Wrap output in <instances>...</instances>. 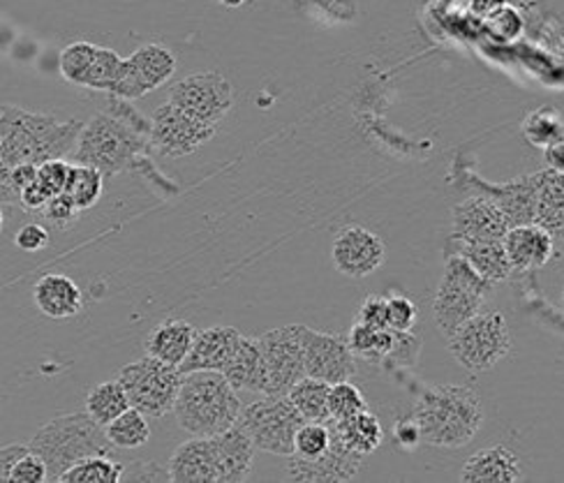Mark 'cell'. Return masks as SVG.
Segmentation results:
<instances>
[{
	"label": "cell",
	"mask_w": 564,
	"mask_h": 483,
	"mask_svg": "<svg viewBox=\"0 0 564 483\" xmlns=\"http://www.w3.org/2000/svg\"><path fill=\"white\" fill-rule=\"evenodd\" d=\"M10 481L12 483H42V481H46L44 460L33 451L23 453L14 463L12 472H10Z\"/></svg>",
	"instance_id": "f6af8a7d"
},
{
	"label": "cell",
	"mask_w": 564,
	"mask_h": 483,
	"mask_svg": "<svg viewBox=\"0 0 564 483\" xmlns=\"http://www.w3.org/2000/svg\"><path fill=\"white\" fill-rule=\"evenodd\" d=\"M410 417L419 426L421 442L458 449L475 440L484 424V409L469 386L429 384L421 388Z\"/></svg>",
	"instance_id": "3957f363"
},
{
	"label": "cell",
	"mask_w": 564,
	"mask_h": 483,
	"mask_svg": "<svg viewBox=\"0 0 564 483\" xmlns=\"http://www.w3.org/2000/svg\"><path fill=\"white\" fill-rule=\"evenodd\" d=\"M170 102L206 125H218L234 107V88L220 73H195L172 86Z\"/></svg>",
	"instance_id": "8fae6325"
},
{
	"label": "cell",
	"mask_w": 564,
	"mask_h": 483,
	"mask_svg": "<svg viewBox=\"0 0 564 483\" xmlns=\"http://www.w3.org/2000/svg\"><path fill=\"white\" fill-rule=\"evenodd\" d=\"M241 340V331L234 327H210L197 333L191 354L178 365V373H195V371H218L227 365L231 352L237 350Z\"/></svg>",
	"instance_id": "ffe728a7"
},
{
	"label": "cell",
	"mask_w": 564,
	"mask_h": 483,
	"mask_svg": "<svg viewBox=\"0 0 564 483\" xmlns=\"http://www.w3.org/2000/svg\"><path fill=\"white\" fill-rule=\"evenodd\" d=\"M223 375L237 391H252V394L267 396V367L262 359V350L257 338L241 336L237 350L231 352Z\"/></svg>",
	"instance_id": "cb8c5ba5"
},
{
	"label": "cell",
	"mask_w": 564,
	"mask_h": 483,
	"mask_svg": "<svg viewBox=\"0 0 564 483\" xmlns=\"http://www.w3.org/2000/svg\"><path fill=\"white\" fill-rule=\"evenodd\" d=\"M218 3L225 8H241L243 3H248V0H218Z\"/></svg>",
	"instance_id": "9f6ffc18"
},
{
	"label": "cell",
	"mask_w": 564,
	"mask_h": 483,
	"mask_svg": "<svg viewBox=\"0 0 564 483\" xmlns=\"http://www.w3.org/2000/svg\"><path fill=\"white\" fill-rule=\"evenodd\" d=\"M562 304H564V292H562Z\"/></svg>",
	"instance_id": "680465c9"
},
{
	"label": "cell",
	"mask_w": 564,
	"mask_h": 483,
	"mask_svg": "<svg viewBox=\"0 0 564 483\" xmlns=\"http://www.w3.org/2000/svg\"><path fill=\"white\" fill-rule=\"evenodd\" d=\"M419 348H421V340L412 331H393V348L387 363L414 365L419 356Z\"/></svg>",
	"instance_id": "bcb514c9"
},
{
	"label": "cell",
	"mask_w": 564,
	"mask_h": 483,
	"mask_svg": "<svg viewBox=\"0 0 564 483\" xmlns=\"http://www.w3.org/2000/svg\"><path fill=\"white\" fill-rule=\"evenodd\" d=\"M82 121H61L52 113L0 107V201L10 204L8 176L19 165H42L75 151Z\"/></svg>",
	"instance_id": "6da1fadb"
},
{
	"label": "cell",
	"mask_w": 564,
	"mask_h": 483,
	"mask_svg": "<svg viewBox=\"0 0 564 483\" xmlns=\"http://www.w3.org/2000/svg\"><path fill=\"white\" fill-rule=\"evenodd\" d=\"M364 409H368L366 398L355 384H349V380L332 384V391H328V419H349Z\"/></svg>",
	"instance_id": "ab89813d"
},
{
	"label": "cell",
	"mask_w": 564,
	"mask_h": 483,
	"mask_svg": "<svg viewBox=\"0 0 564 483\" xmlns=\"http://www.w3.org/2000/svg\"><path fill=\"white\" fill-rule=\"evenodd\" d=\"M492 283L479 275L460 255H449L442 283L433 298V315L440 331L449 338L463 321L484 310Z\"/></svg>",
	"instance_id": "8992f818"
},
{
	"label": "cell",
	"mask_w": 564,
	"mask_h": 483,
	"mask_svg": "<svg viewBox=\"0 0 564 483\" xmlns=\"http://www.w3.org/2000/svg\"><path fill=\"white\" fill-rule=\"evenodd\" d=\"M387 304H389V329L412 331L416 325V306L412 298L395 294V296H387Z\"/></svg>",
	"instance_id": "ee69618b"
},
{
	"label": "cell",
	"mask_w": 564,
	"mask_h": 483,
	"mask_svg": "<svg viewBox=\"0 0 564 483\" xmlns=\"http://www.w3.org/2000/svg\"><path fill=\"white\" fill-rule=\"evenodd\" d=\"M176 73V56L164 44L149 42L123 58L119 81H116L111 96L123 100H139L160 86L167 84Z\"/></svg>",
	"instance_id": "30bf717a"
},
{
	"label": "cell",
	"mask_w": 564,
	"mask_h": 483,
	"mask_svg": "<svg viewBox=\"0 0 564 483\" xmlns=\"http://www.w3.org/2000/svg\"><path fill=\"white\" fill-rule=\"evenodd\" d=\"M96 54H98V44H90L84 40L67 44V47L58 56L61 77L73 86H84L86 73L90 70L93 61H96Z\"/></svg>",
	"instance_id": "8d00e7d4"
},
{
	"label": "cell",
	"mask_w": 564,
	"mask_h": 483,
	"mask_svg": "<svg viewBox=\"0 0 564 483\" xmlns=\"http://www.w3.org/2000/svg\"><path fill=\"white\" fill-rule=\"evenodd\" d=\"M393 437H395V442L401 444V447H416L419 442H421V432H419V426H416V421L412 419V417H408V419H398V424H395V428H393Z\"/></svg>",
	"instance_id": "f5cc1de1"
},
{
	"label": "cell",
	"mask_w": 564,
	"mask_h": 483,
	"mask_svg": "<svg viewBox=\"0 0 564 483\" xmlns=\"http://www.w3.org/2000/svg\"><path fill=\"white\" fill-rule=\"evenodd\" d=\"M332 444V428L326 421H303L294 435L296 458H317Z\"/></svg>",
	"instance_id": "f35d334b"
},
{
	"label": "cell",
	"mask_w": 564,
	"mask_h": 483,
	"mask_svg": "<svg viewBox=\"0 0 564 483\" xmlns=\"http://www.w3.org/2000/svg\"><path fill=\"white\" fill-rule=\"evenodd\" d=\"M50 241L52 239H50V232H46V227L40 222H31V224H23L19 229L14 245L23 252H40L50 245Z\"/></svg>",
	"instance_id": "7dc6e473"
},
{
	"label": "cell",
	"mask_w": 564,
	"mask_h": 483,
	"mask_svg": "<svg viewBox=\"0 0 564 483\" xmlns=\"http://www.w3.org/2000/svg\"><path fill=\"white\" fill-rule=\"evenodd\" d=\"M105 432L113 449H139L144 447L151 437L147 414L134 407H128L121 417H116L111 424H107Z\"/></svg>",
	"instance_id": "d6a6232c"
},
{
	"label": "cell",
	"mask_w": 564,
	"mask_h": 483,
	"mask_svg": "<svg viewBox=\"0 0 564 483\" xmlns=\"http://www.w3.org/2000/svg\"><path fill=\"white\" fill-rule=\"evenodd\" d=\"M257 342L267 367V396H288L290 388L305 377L299 325L267 331Z\"/></svg>",
	"instance_id": "4fadbf2b"
},
{
	"label": "cell",
	"mask_w": 564,
	"mask_h": 483,
	"mask_svg": "<svg viewBox=\"0 0 564 483\" xmlns=\"http://www.w3.org/2000/svg\"><path fill=\"white\" fill-rule=\"evenodd\" d=\"M174 483H218V465L208 437L181 444L167 463Z\"/></svg>",
	"instance_id": "603a6c76"
},
{
	"label": "cell",
	"mask_w": 564,
	"mask_h": 483,
	"mask_svg": "<svg viewBox=\"0 0 564 483\" xmlns=\"http://www.w3.org/2000/svg\"><path fill=\"white\" fill-rule=\"evenodd\" d=\"M299 331L305 375L328 384H338L351 380V375L357 373L355 354H351L345 338L313 331L303 325H299Z\"/></svg>",
	"instance_id": "5bb4252c"
},
{
	"label": "cell",
	"mask_w": 564,
	"mask_h": 483,
	"mask_svg": "<svg viewBox=\"0 0 564 483\" xmlns=\"http://www.w3.org/2000/svg\"><path fill=\"white\" fill-rule=\"evenodd\" d=\"M116 98V96H113ZM130 100L116 98L111 111L96 113L79 132L75 163L100 169L105 176H116L132 167L139 153L149 144V128L139 113L128 105Z\"/></svg>",
	"instance_id": "7a4b0ae2"
},
{
	"label": "cell",
	"mask_w": 564,
	"mask_h": 483,
	"mask_svg": "<svg viewBox=\"0 0 564 483\" xmlns=\"http://www.w3.org/2000/svg\"><path fill=\"white\" fill-rule=\"evenodd\" d=\"M208 440L218 465V483L246 481L257 453V447L252 444L248 432L237 424L218 435H210Z\"/></svg>",
	"instance_id": "ac0fdd59"
},
{
	"label": "cell",
	"mask_w": 564,
	"mask_h": 483,
	"mask_svg": "<svg viewBox=\"0 0 564 483\" xmlns=\"http://www.w3.org/2000/svg\"><path fill=\"white\" fill-rule=\"evenodd\" d=\"M303 417L288 396H264L241 409L239 426L260 451L275 455L294 453V435Z\"/></svg>",
	"instance_id": "9c48e42d"
},
{
	"label": "cell",
	"mask_w": 564,
	"mask_h": 483,
	"mask_svg": "<svg viewBox=\"0 0 564 483\" xmlns=\"http://www.w3.org/2000/svg\"><path fill=\"white\" fill-rule=\"evenodd\" d=\"M509 222L500 206L490 197H473L454 209L452 243H473L505 239Z\"/></svg>",
	"instance_id": "e0dca14e"
},
{
	"label": "cell",
	"mask_w": 564,
	"mask_h": 483,
	"mask_svg": "<svg viewBox=\"0 0 564 483\" xmlns=\"http://www.w3.org/2000/svg\"><path fill=\"white\" fill-rule=\"evenodd\" d=\"M349 350L355 356L370 363H387L393 348V329H380L357 321L347 338Z\"/></svg>",
	"instance_id": "4dcf8cb0"
},
{
	"label": "cell",
	"mask_w": 564,
	"mask_h": 483,
	"mask_svg": "<svg viewBox=\"0 0 564 483\" xmlns=\"http://www.w3.org/2000/svg\"><path fill=\"white\" fill-rule=\"evenodd\" d=\"M216 125H206L170 100L160 105L151 119L149 144L164 157H185L214 140Z\"/></svg>",
	"instance_id": "7c38bea8"
},
{
	"label": "cell",
	"mask_w": 564,
	"mask_h": 483,
	"mask_svg": "<svg viewBox=\"0 0 564 483\" xmlns=\"http://www.w3.org/2000/svg\"><path fill=\"white\" fill-rule=\"evenodd\" d=\"M3 222H6V218H3V209H0V232H3Z\"/></svg>",
	"instance_id": "6f0895ef"
},
{
	"label": "cell",
	"mask_w": 564,
	"mask_h": 483,
	"mask_svg": "<svg viewBox=\"0 0 564 483\" xmlns=\"http://www.w3.org/2000/svg\"><path fill=\"white\" fill-rule=\"evenodd\" d=\"M102 180L105 174L90 165H73L67 178V188L65 193L75 199L82 211H88L96 206L102 197Z\"/></svg>",
	"instance_id": "836d02e7"
},
{
	"label": "cell",
	"mask_w": 564,
	"mask_h": 483,
	"mask_svg": "<svg viewBox=\"0 0 564 483\" xmlns=\"http://www.w3.org/2000/svg\"><path fill=\"white\" fill-rule=\"evenodd\" d=\"M29 451H31L29 444H19V442L0 447V483L10 481V472H12L14 463L23 453H29Z\"/></svg>",
	"instance_id": "816d5d0a"
},
{
	"label": "cell",
	"mask_w": 564,
	"mask_h": 483,
	"mask_svg": "<svg viewBox=\"0 0 564 483\" xmlns=\"http://www.w3.org/2000/svg\"><path fill=\"white\" fill-rule=\"evenodd\" d=\"M123 465L116 463L109 455H93L73 465L63 476L61 483H116L121 481Z\"/></svg>",
	"instance_id": "d590c367"
},
{
	"label": "cell",
	"mask_w": 564,
	"mask_h": 483,
	"mask_svg": "<svg viewBox=\"0 0 564 483\" xmlns=\"http://www.w3.org/2000/svg\"><path fill=\"white\" fill-rule=\"evenodd\" d=\"M195 338H197V329L191 325V321H183V319L160 321L147 340V352L149 356L162 363L178 367L185 361V356L191 354Z\"/></svg>",
	"instance_id": "d4e9b609"
},
{
	"label": "cell",
	"mask_w": 564,
	"mask_h": 483,
	"mask_svg": "<svg viewBox=\"0 0 564 483\" xmlns=\"http://www.w3.org/2000/svg\"><path fill=\"white\" fill-rule=\"evenodd\" d=\"M359 321L370 327L389 329V304L384 296H368L359 308Z\"/></svg>",
	"instance_id": "c3c4849f"
},
{
	"label": "cell",
	"mask_w": 564,
	"mask_h": 483,
	"mask_svg": "<svg viewBox=\"0 0 564 483\" xmlns=\"http://www.w3.org/2000/svg\"><path fill=\"white\" fill-rule=\"evenodd\" d=\"M241 398L218 371H195L181 375L174 403L176 421L195 437L218 435L239 424Z\"/></svg>",
	"instance_id": "277c9868"
},
{
	"label": "cell",
	"mask_w": 564,
	"mask_h": 483,
	"mask_svg": "<svg viewBox=\"0 0 564 483\" xmlns=\"http://www.w3.org/2000/svg\"><path fill=\"white\" fill-rule=\"evenodd\" d=\"M52 199V195L46 193L37 180H33V183H29L26 188H23L21 193H19V199H17V204L21 206L23 211H29V213H40L44 206H46V201Z\"/></svg>",
	"instance_id": "f907efd6"
},
{
	"label": "cell",
	"mask_w": 564,
	"mask_h": 483,
	"mask_svg": "<svg viewBox=\"0 0 564 483\" xmlns=\"http://www.w3.org/2000/svg\"><path fill=\"white\" fill-rule=\"evenodd\" d=\"M121 65H123V58L116 54L113 50L98 47L96 61H93L90 70L86 73V79H84L82 88L100 90V94H111L116 81H119Z\"/></svg>",
	"instance_id": "74e56055"
},
{
	"label": "cell",
	"mask_w": 564,
	"mask_h": 483,
	"mask_svg": "<svg viewBox=\"0 0 564 483\" xmlns=\"http://www.w3.org/2000/svg\"><path fill=\"white\" fill-rule=\"evenodd\" d=\"M384 241L366 227H343L334 239L332 260L334 266L343 275H347V278H366V275L378 271L384 264Z\"/></svg>",
	"instance_id": "9a60e30c"
},
{
	"label": "cell",
	"mask_w": 564,
	"mask_h": 483,
	"mask_svg": "<svg viewBox=\"0 0 564 483\" xmlns=\"http://www.w3.org/2000/svg\"><path fill=\"white\" fill-rule=\"evenodd\" d=\"M130 407L144 411L147 417L160 419L174 409L181 373L178 367L162 363L153 356L128 363L119 373Z\"/></svg>",
	"instance_id": "ba28073f"
},
{
	"label": "cell",
	"mask_w": 564,
	"mask_h": 483,
	"mask_svg": "<svg viewBox=\"0 0 564 483\" xmlns=\"http://www.w3.org/2000/svg\"><path fill=\"white\" fill-rule=\"evenodd\" d=\"M467 3H469V10H473V14L488 17L490 12H496L498 8H502L507 0H467Z\"/></svg>",
	"instance_id": "11a10c76"
},
{
	"label": "cell",
	"mask_w": 564,
	"mask_h": 483,
	"mask_svg": "<svg viewBox=\"0 0 564 483\" xmlns=\"http://www.w3.org/2000/svg\"><path fill=\"white\" fill-rule=\"evenodd\" d=\"M484 19H486V29L496 40L511 42L523 33V17L519 14V10H513L507 3Z\"/></svg>",
	"instance_id": "b9f144b4"
},
{
	"label": "cell",
	"mask_w": 564,
	"mask_h": 483,
	"mask_svg": "<svg viewBox=\"0 0 564 483\" xmlns=\"http://www.w3.org/2000/svg\"><path fill=\"white\" fill-rule=\"evenodd\" d=\"M33 301L50 319H69L82 312L84 294L79 285L63 273H46L35 283Z\"/></svg>",
	"instance_id": "7402d4cb"
},
{
	"label": "cell",
	"mask_w": 564,
	"mask_h": 483,
	"mask_svg": "<svg viewBox=\"0 0 564 483\" xmlns=\"http://www.w3.org/2000/svg\"><path fill=\"white\" fill-rule=\"evenodd\" d=\"M121 481H170V470L155 460H139L130 468L123 465Z\"/></svg>",
	"instance_id": "681fc988"
},
{
	"label": "cell",
	"mask_w": 564,
	"mask_h": 483,
	"mask_svg": "<svg viewBox=\"0 0 564 483\" xmlns=\"http://www.w3.org/2000/svg\"><path fill=\"white\" fill-rule=\"evenodd\" d=\"M544 160L549 169H555V172H564V140L551 144L544 149Z\"/></svg>",
	"instance_id": "db71d44e"
},
{
	"label": "cell",
	"mask_w": 564,
	"mask_h": 483,
	"mask_svg": "<svg viewBox=\"0 0 564 483\" xmlns=\"http://www.w3.org/2000/svg\"><path fill=\"white\" fill-rule=\"evenodd\" d=\"M511 350V333L500 310H479L449 336V352L469 373L492 371Z\"/></svg>",
	"instance_id": "52a82bcc"
},
{
	"label": "cell",
	"mask_w": 564,
	"mask_h": 483,
	"mask_svg": "<svg viewBox=\"0 0 564 483\" xmlns=\"http://www.w3.org/2000/svg\"><path fill=\"white\" fill-rule=\"evenodd\" d=\"M82 213L84 211L75 204V199L69 197L67 193H61V195H54L50 201H46V206L37 216H42V220L50 227L58 229V232H67L69 227H75V222L79 220Z\"/></svg>",
	"instance_id": "60d3db41"
},
{
	"label": "cell",
	"mask_w": 564,
	"mask_h": 483,
	"mask_svg": "<svg viewBox=\"0 0 564 483\" xmlns=\"http://www.w3.org/2000/svg\"><path fill=\"white\" fill-rule=\"evenodd\" d=\"M454 255H460L469 266L492 285L507 281L513 273L502 239L473 241V243H454Z\"/></svg>",
	"instance_id": "f1b7e54d"
},
{
	"label": "cell",
	"mask_w": 564,
	"mask_h": 483,
	"mask_svg": "<svg viewBox=\"0 0 564 483\" xmlns=\"http://www.w3.org/2000/svg\"><path fill=\"white\" fill-rule=\"evenodd\" d=\"M536 178V224L555 239H564V172L546 169Z\"/></svg>",
	"instance_id": "484cf974"
},
{
	"label": "cell",
	"mask_w": 564,
	"mask_h": 483,
	"mask_svg": "<svg viewBox=\"0 0 564 483\" xmlns=\"http://www.w3.org/2000/svg\"><path fill=\"white\" fill-rule=\"evenodd\" d=\"M69 169H73V165L65 163L63 157L46 160V163L37 165V176H35V180L40 183V186H42L46 193H50V195L54 197V195L65 193L67 178H69Z\"/></svg>",
	"instance_id": "7bdbcfd3"
},
{
	"label": "cell",
	"mask_w": 564,
	"mask_h": 483,
	"mask_svg": "<svg viewBox=\"0 0 564 483\" xmlns=\"http://www.w3.org/2000/svg\"><path fill=\"white\" fill-rule=\"evenodd\" d=\"M326 424L332 426L334 435L347 449H351L364 458L370 455L372 451H378L380 444L384 442V428L370 409H364V411L355 414V417L340 419V421L328 419Z\"/></svg>",
	"instance_id": "83f0119b"
},
{
	"label": "cell",
	"mask_w": 564,
	"mask_h": 483,
	"mask_svg": "<svg viewBox=\"0 0 564 483\" xmlns=\"http://www.w3.org/2000/svg\"><path fill=\"white\" fill-rule=\"evenodd\" d=\"M128 407H130V400H128L126 388L119 380L93 386L88 398H86V411L90 414L93 421H98L100 426H107L116 417H121Z\"/></svg>",
	"instance_id": "1f68e13d"
},
{
	"label": "cell",
	"mask_w": 564,
	"mask_h": 483,
	"mask_svg": "<svg viewBox=\"0 0 564 483\" xmlns=\"http://www.w3.org/2000/svg\"><path fill=\"white\" fill-rule=\"evenodd\" d=\"M523 136L536 149H546L564 140V123L560 119V113L551 107H542L528 113L523 121Z\"/></svg>",
	"instance_id": "e575fe53"
},
{
	"label": "cell",
	"mask_w": 564,
	"mask_h": 483,
	"mask_svg": "<svg viewBox=\"0 0 564 483\" xmlns=\"http://www.w3.org/2000/svg\"><path fill=\"white\" fill-rule=\"evenodd\" d=\"M492 201H496L509 227L532 224L536 220V178L534 174L507 180L505 186L492 190Z\"/></svg>",
	"instance_id": "4316f807"
},
{
	"label": "cell",
	"mask_w": 564,
	"mask_h": 483,
	"mask_svg": "<svg viewBox=\"0 0 564 483\" xmlns=\"http://www.w3.org/2000/svg\"><path fill=\"white\" fill-rule=\"evenodd\" d=\"M523 476L521 458L502 444L473 453L460 472L465 483H519Z\"/></svg>",
	"instance_id": "44dd1931"
},
{
	"label": "cell",
	"mask_w": 564,
	"mask_h": 483,
	"mask_svg": "<svg viewBox=\"0 0 564 483\" xmlns=\"http://www.w3.org/2000/svg\"><path fill=\"white\" fill-rule=\"evenodd\" d=\"M328 391H332V384L305 375L290 388L288 398L303 421H328Z\"/></svg>",
	"instance_id": "f546056e"
},
{
	"label": "cell",
	"mask_w": 564,
	"mask_h": 483,
	"mask_svg": "<svg viewBox=\"0 0 564 483\" xmlns=\"http://www.w3.org/2000/svg\"><path fill=\"white\" fill-rule=\"evenodd\" d=\"M46 465V481H58L63 472L93 455H111L113 444L105 426L93 421L88 411H73L44 424L29 442Z\"/></svg>",
	"instance_id": "5b68a950"
},
{
	"label": "cell",
	"mask_w": 564,
	"mask_h": 483,
	"mask_svg": "<svg viewBox=\"0 0 564 483\" xmlns=\"http://www.w3.org/2000/svg\"><path fill=\"white\" fill-rule=\"evenodd\" d=\"M502 243L513 271L542 268L544 264L551 262L553 248H555V239L536 222L509 227Z\"/></svg>",
	"instance_id": "d6986e66"
},
{
	"label": "cell",
	"mask_w": 564,
	"mask_h": 483,
	"mask_svg": "<svg viewBox=\"0 0 564 483\" xmlns=\"http://www.w3.org/2000/svg\"><path fill=\"white\" fill-rule=\"evenodd\" d=\"M332 428V426H328ZM290 465H288V474L294 481L301 483H343V481H351L361 465H364V455L355 453L351 449H347L338 437L332 430V444L328 449L317 455V458H296L290 455Z\"/></svg>",
	"instance_id": "2e32d148"
}]
</instances>
